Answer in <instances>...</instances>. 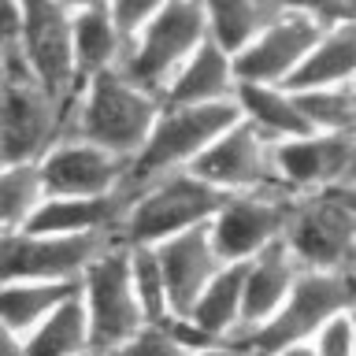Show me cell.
<instances>
[{
  "instance_id": "1",
  "label": "cell",
  "mask_w": 356,
  "mask_h": 356,
  "mask_svg": "<svg viewBox=\"0 0 356 356\" xmlns=\"http://www.w3.org/2000/svg\"><path fill=\"white\" fill-rule=\"evenodd\" d=\"M160 111H163L160 93L134 82L122 67H111V71L78 86L71 100L67 134L89 138L111 149L115 156H122V160H134L145 138H149L152 122L160 119Z\"/></svg>"
},
{
  "instance_id": "2",
  "label": "cell",
  "mask_w": 356,
  "mask_h": 356,
  "mask_svg": "<svg viewBox=\"0 0 356 356\" xmlns=\"http://www.w3.org/2000/svg\"><path fill=\"white\" fill-rule=\"evenodd\" d=\"M230 193H222L193 171H171L152 178L127 193V216H122L119 238L127 245H160L167 238L216 219V211L227 204Z\"/></svg>"
},
{
  "instance_id": "3",
  "label": "cell",
  "mask_w": 356,
  "mask_h": 356,
  "mask_svg": "<svg viewBox=\"0 0 356 356\" xmlns=\"http://www.w3.org/2000/svg\"><path fill=\"white\" fill-rule=\"evenodd\" d=\"M234 122H238V100H227V104H163L149 138L130 160L127 193L171 171H189L200 160V152Z\"/></svg>"
},
{
  "instance_id": "4",
  "label": "cell",
  "mask_w": 356,
  "mask_h": 356,
  "mask_svg": "<svg viewBox=\"0 0 356 356\" xmlns=\"http://www.w3.org/2000/svg\"><path fill=\"white\" fill-rule=\"evenodd\" d=\"M208 38L211 33H208L204 0H167L156 11V19H149V26L127 44V56H122L119 67L134 82H141L145 89L163 97V89L171 86L178 67Z\"/></svg>"
},
{
  "instance_id": "5",
  "label": "cell",
  "mask_w": 356,
  "mask_h": 356,
  "mask_svg": "<svg viewBox=\"0 0 356 356\" xmlns=\"http://www.w3.org/2000/svg\"><path fill=\"white\" fill-rule=\"evenodd\" d=\"M71 100L56 97L33 74L0 82V163H38L67 134Z\"/></svg>"
},
{
  "instance_id": "6",
  "label": "cell",
  "mask_w": 356,
  "mask_h": 356,
  "mask_svg": "<svg viewBox=\"0 0 356 356\" xmlns=\"http://www.w3.org/2000/svg\"><path fill=\"white\" fill-rule=\"evenodd\" d=\"M349 308H356V275L305 267L297 286H293V293L286 297V305L264 327L241 334L238 345H245L252 356H267L286 341L312 338L323 323H330L334 316H341Z\"/></svg>"
},
{
  "instance_id": "7",
  "label": "cell",
  "mask_w": 356,
  "mask_h": 356,
  "mask_svg": "<svg viewBox=\"0 0 356 356\" xmlns=\"http://www.w3.org/2000/svg\"><path fill=\"white\" fill-rule=\"evenodd\" d=\"M82 305L89 312V330H93V349H111V345L134 338L141 327H149L145 308L134 289L130 271V245L111 241L82 275Z\"/></svg>"
},
{
  "instance_id": "8",
  "label": "cell",
  "mask_w": 356,
  "mask_h": 356,
  "mask_svg": "<svg viewBox=\"0 0 356 356\" xmlns=\"http://www.w3.org/2000/svg\"><path fill=\"white\" fill-rule=\"evenodd\" d=\"M122 241L119 234H44L19 230L0 238V282L4 278H44V282H82L86 267Z\"/></svg>"
},
{
  "instance_id": "9",
  "label": "cell",
  "mask_w": 356,
  "mask_h": 356,
  "mask_svg": "<svg viewBox=\"0 0 356 356\" xmlns=\"http://www.w3.org/2000/svg\"><path fill=\"white\" fill-rule=\"evenodd\" d=\"M193 175L208 178L222 193H267V189H289L278 171V145L264 138L252 122L238 115L216 141L200 152V160L189 167Z\"/></svg>"
},
{
  "instance_id": "10",
  "label": "cell",
  "mask_w": 356,
  "mask_h": 356,
  "mask_svg": "<svg viewBox=\"0 0 356 356\" xmlns=\"http://www.w3.org/2000/svg\"><path fill=\"white\" fill-rule=\"evenodd\" d=\"M293 189H267V193H234L227 204L216 211L211 227V241H216L219 256L227 264H245L275 241L286 238L289 219L297 208Z\"/></svg>"
},
{
  "instance_id": "11",
  "label": "cell",
  "mask_w": 356,
  "mask_h": 356,
  "mask_svg": "<svg viewBox=\"0 0 356 356\" xmlns=\"http://www.w3.org/2000/svg\"><path fill=\"white\" fill-rule=\"evenodd\" d=\"M22 67L56 97L74 100V8L67 0H22Z\"/></svg>"
},
{
  "instance_id": "12",
  "label": "cell",
  "mask_w": 356,
  "mask_h": 356,
  "mask_svg": "<svg viewBox=\"0 0 356 356\" xmlns=\"http://www.w3.org/2000/svg\"><path fill=\"white\" fill-rule=\"evenodd\" d=\"M286 245L300 267L356 275V219L330 193H300Z\"/></svg>"
},
{
  "instance_id": "13",
  "label": "cell",
  "mask_w": 356,
  "mask_h": 356,
  "mask_svg": "<svg viewBox=\"0 0 356 356\" xmlns=\"http://www.w3.org/2000/svg\"><path fill=\"white\" fill-rule=\"evenodd\" d=\"M49 197H108L127 193L130 160H122L104 145L63 134L38 160Z\"/></svg>"
},
{
  "instance_id": "14",
  "label": "cell",
  "mask_w": 356,
  "mask_h": 356,
  "mask_svg": "<svg viewBox=\"0 0 356 356\" xmlns=\"http://www.w3.org/2000/svg\"><path fill=\"white\" fill-rule=\"evenodd\" d=\"M323 30L305 15L282 11L275 22L256 33L245 49L234 52V67H238V82H264V86H289L300 63L308 60L312 44L323 38Z\"/></svg>"
},
{
  "instance_id": "15",
  "label": "cell",
  "mask_w": 356,
  "mask_h": 356,
  "mask_svg": "<svg viewBox=\"0 0 356 356\" xmlns=\"http://www.w3.org/2000/svg\"><path fill=\"white\" fill-rule=\"evenodd\" d=\"M278 171L293 193H323L356 178V134H300L278 145Z\"/></svg>"
},
{
  "instance_id": "16",
  "label": "cell",
  "mask_w": 356,
  "mask_h": 356,
  "mask_svg": "<svg viewBox=\"0 0 356 356\" xmlns=\"http://www.w3.org/2000/svg\"><path fill=\"white\" fill-rule=\"evenodd\" d=\"M156 249V260L163 267V282H167V297H171V312L175 319L186 316L189 308H193V300L200 297V289H204L216 271L227 260L219 256L216 241H211V227H193V230H182L175 234V238H167L160 245H152Z\"/></svg>"
},
{
  "instance_id": "17",
  "label": "cell",
  "mask_w": 356,
  "mask_h": 356,
  "mask_svg": "<svg viewBox=\"0 0 356 356\" xmlns=\"http://www.w3.org/2000/svg\"><path fill=\"white\" fill-rule=\"evenodd\" d=\"M300 271H305V267H300L293 249L286 245V238L275 241L271 249H264L260 256H252V260H245V305H241L238 338L256 330V327H264V323L286 305V297L293 293Z\"/></svg>"
},
{
  "instance_id": "18",
  "label": "cell",
  "mask_w": 356,
  "mask_h": 356,
  "mask_svg": "<svg viewBox=\"0 0 356 356\" xmlns=\"http://www.w3.org/2000/svg\"><path fill=\"white\" fill-rule=\"evenodd\" d=\"M238 97V67L234 52L208 38L189 60L178 67L171 86L163 89V104H227Z\"/></svg>"
},
{
  "instance_id": "19",
  "label": "cell",
  "mask_w": 356,
  "mask_h": 356,
  "mask_svg": "<svg viewBox=\"0 0 356 356\" xmlns=\"http://www.w3.org/2000/svg\"><path fill=\"white\" fill-rule=\"evenodd\" d=\"M241 305H245V264H222L216 278L200 289L186 319L193 330H200L211 341H234L241 330Z\"/></svg>"
},
{
  "instance_id": "20",
  "label": "cell",
  "mask_w": 356,
  "mask_h": 356,
  "mask_svg": "<svg viewBox=\"0 0 356 356\" xmlns=\"http://www.w3.org/2000/svg\"><path fill=\"white\" fill-rule=\"evenodd\" d=\"M127 216V193L108 197H44L30 230L44 234H119Z\"/></svg>"
},
{
  "instance_id": "21",
  "label": "cell",
  "mask_w": 356,
  "mask_h": 356,
  "mask_svg": "<svg viewBox=\"0 0 356 356\" xmlns=\"http://www.w3.org/2000/svg\"><path fill=\"white\" fill-rule=\"evenodd\" d=\"M238 115L252 122L264 138L275 145L293 141L300 134H312L300 100L289 86H264V82H238Z\"/></svg>"
},
{
  "instance_id": "22",
  "label": "cell",
  "mask_w": 356,
  "mask_h": 356,
  "mask_svg": "<svg viewBox=\"0 0 356 356\" xmlns=\"http://www.w3.org/2000/svg\"><path fill=\"white\" fill-rule=\"evenodd\" d=\"M82 282H44V278H4L0 282V319L26 338L52 316L63 300H71Z\"/></svg>"
},
{
  "instance_id": "23",
  "label": "cell",
  "mask_w": 356,
  "mask_h": 356,
  "mask_svg": "<svg viewBox=\"0 0 356 356\" xmlns=\"http://www.w3.org/2000/svg\"><path fill=\"white\" fill-rule=\"evenodd\" d=\"M127 56V38L119 33L108 8H86L74 11V71L78 86L89 78L111 71Z\"/></svg>"
},
{
  "instance_id": "24",
  "label": "cell",
  "mask_w": 356,
  "mask_h": 356,
  "mask_svg": "<svg viewBox=\"0 0 356 356\" xmlns=\"http://www.w3.org/2000/svg\"><path fill=\"white\" fill-rule=\"evenodd\" d=\"M356 82V22H338L323 30L312 44L308 60L300 63L289 89H316V86H353Z\"/></svg>"
},
{
  "instance_id": "25",
  "label": "cell",
  "mask_w": 356,
  "mask_h": 356,
  "mask_svg": "<svg viewBox=\"0 0 356 356\" xmlns=\"http://www.w3.org/2000/svg\"><path fill=\"white\" fill-rule=\"evenodd\" d=\"M89 349H93V330L82 293L63 300L38 330L26 334V356H82Z\"/></svg>"
},
{
  "instance_id": "26",
  "label": "cell",
  "mask_w": 356,
  "mask_h": 356,
  "mask_svg": "<svg viewBox=\"0 0 356 356\" xmlns=\"http://www.w3.org/2000/svg\"><path fill=\"white\" fill-rule=\"evenodd\" d=\"M204 11H208V33L222 49L238 52L286 8L278 0H204Z\"/></svg>"
},
{
  "instance_id": "27",
  "label": "cell",
  "mask_w": 356,
  "mask_h": 356,
  "mask_svg": "<svg viewBox=\"0 0 356 356\" xmlns=\"http://www.w3.org/2000/svg\"><path fill=\"white\" fill-rule=\"evenodd\" d=\"M44 197L49 189L38 163H0V238L30 230Z\"/></svg>"
},
{
  "instance_id": "28",
  "label": "cell",
  "mask_w": 356,
  "mask_h": 356,
  "mask_svg": "<svg viewBox=\"0 0 356 356\" xmlns=\"http://www.w3.org/2000/svg\"><path fill=\"white\" fill-rule=\"evenodd\" d=\"M308 127L319 134H356V82L353 86H316L293 89Z\"/></svg>"
},
{
  "instance_id": "29",
  "label": "cell",
  "mask_w": 356,
  "mask_h": 356,
  "mask_svg": "<svg viewBox=\"0 0 356 356\" xmlns=\"http://www.w3.org/2000/svg\"><path fill=\"white\" fill-rule=\"evenodd\" d=\"M130 271H134V289H138V300L145 308V319L149 323H171V297H167V282H163V267L156 260L152 245H130Z\"/></svg>"
},
{
  "instance_id": "30",
  "label": "cell",
  "mask_w": 356,
  "mask_h": 356,
  "mask_svg": "<svg viewBox=\"0 0 356 356\" xmlns=\"http://www.w3.org/2000/svg\"><path fill=\"white\" fill-rule=\"evenodd\" d=\"M100 356H189V345L171 330V323H149L141 327L134 338L111 345V349H100Z\"/></svg>"
},
{
  "instance_id": "31",
  "label": "cell",
  "mask_w": 356,
  "mask_h": 356,
  "mask_svg": "<svg viewBox=\"0 0 356 356\" xmlns=\"http://www.w3.org/2000/svg\"><path fill=\"white\" fill-rule=\"evenodd\" d=\"M167 0H108V11H111V19H115L119 33L130 44L145 26H149V19H156V11Z\"/></svg>"
},
{
  "instance_id": "32",
  "label": "cell",
  "mask_w": 356,
  "mask_h": 356,
  "mask_svg": "<svg viewBox=\"0 0 356 356\" xmlns=\"http://www.w3.org/2000/svg\"><path fill=\"white\" fill-rule=\"evenodd\" d=\"M0 49L11 60V74H30L22 67V0H0Z\"/></svg>"
},
{
  "instance_id": "33",
  "label": "cell",
  "mask_w": 356,
  "mask_h": 356,
  "mask_svg": "<svg viewBox=\"0 0 356 356\" xmlns=\"http://www.w3.org/2000/svg\"><path fill=\"white\" fill-rule=\"evenodd\" d=\"M353 312V308H349ZM349 312H341V316H334L330 323H323V327L312 334V341H316V353L319 356H356L353 349V319Z\"/></svg>"
},
{
  "instance_id": "34",
  "label": "cell",
  "mask_w": 356,
  "mask_h": 356,
  "mask_svg": "<svg viewBox=\"0 0 356 356\" xmlns=\"http://www.w3.org/2000/svg\"><path fill=\"white\" fill-rule=\"evenodd\" d=\"M286 11L293 15H305L319 26H338V22H349V0H278Z\"/></svg>"
},
{
  "instance_id": "35",
  "label": "cell",
  "mask_w": 356,
  "mask_h": 356,
  "mask_svg": "<svg viewBox=\"0 0 356 356\" xmlns=\"http://www.w3.org/2000/svg\"><path fill=\"white\" fill-rule=\"evenodd\" d=\"M0 356H26V338L0 319Z\"/></svg>"
},
{
  "instance_id": "36",
  "label": "cell",
  "mask_w": 356,
  "mask_h": 356,
  "mask_svg": "<svg viewBox=\"0 0 356 356\" xmlns=\"http://www.w3.org/2000/svg\"><path fill=\"white\" fill-rule=\"evenodd\" d=\"M189 356H252V353L238 341H211V345H200V349H189Z\"/></svg>"
},
{
  "instance_id": "37",
  "label": "cell",
  "mask_w": 356,
  "mask_h": 356,
  "mask_svg": "<svg viewBox=\"0 0 356 356\" xmlns=\"http://www.w3.org/2000/svg\"><path fill=\"white\" fill-rule=\"evenodd\" d=\"M323 193H330L338 204L349 211V216L356 219V178H349V182H341V186H330V189H323Z\"/></svg>"
},
{
  "instance_id": "38",
  "label": "cell",
  "mask_w": 356,
  "mask_h": 356,
  "mask_svg": "<svg viewBox=\"0 0 356 356\" xmlns=\"http://www.w3.org/2000/svg\"><path fill=\"white\" fill-rule=\"evenodd\" d=\"M267 356H319V353H316V341H312V338H300V341L278 345V349L267 353Z\"/></svg>"
},
{
  "instance_id": "39",
  "label": "cell",
  "mask_w": 356,
  "mask_h": 356,
  "mask_svg": "<svg viewBox=\"0 0 356 356\" xmlns=\"http://www.w3.org/2000/svg\"><path fill=\"white\" fill-rule=\"evenodd\" d=\"M74 11H86V8H108V0H67Z\"/></svg>"
},
{
  "instance_id": "40",
  "label": "cell",
  "mask_w": 356,
  "mask_h": 356,
  "mask_svg": "<svg viewBox=\"0 0 356 356\" xmlns=\"http://www.w3.org/2000/svg\"><path fill=\"white\" fill-rule=\"evenodd\" d=\"M11 74V60L4 56V49H0V82H4V78Z\"/></svg>"
},
{
  "instance_id": "41",
  "label": "cell",
  "mask_w": 356,
  "mask_h": 356,
  "mask_svg": "<svg viewBox=\"0 0 356 356\" xmlns=\"http://www.w3.org/2000/svg\"><path fill=\"white\" fill-rule=\"evenodd\" d=\"M349 319H353V349H356V308L349 312Z\"/></svg>"
},
{
  "instance_id": "42",
  "label": "cell",
  "mask_w": 356,
  "mask_h": 356,
  "mask_svg": "<svg viewBox=\"0 0 356 356\" xmlns=\"http://www.w3.org/2000/svg\"><path fill=\"white\" fill-rule=\"evenodd\" d=\"M349 22H356V0H349Z\"/></svg>"
},
{
  "instance_id": "43",
  "label": "cell",
  "mask_w": 356,
  "mask_h": 356,
  "mask_svg": "<svg viewBox=\"0 0 356 356\" xmlns=\"http://www.w3.org/2000/svg\"><path fill=\"white\" fill-rule=\"evenodd\" d=\"M82 356H100V353H97V349H89V353H82Z\"/></svg>"
}]
</instances>
